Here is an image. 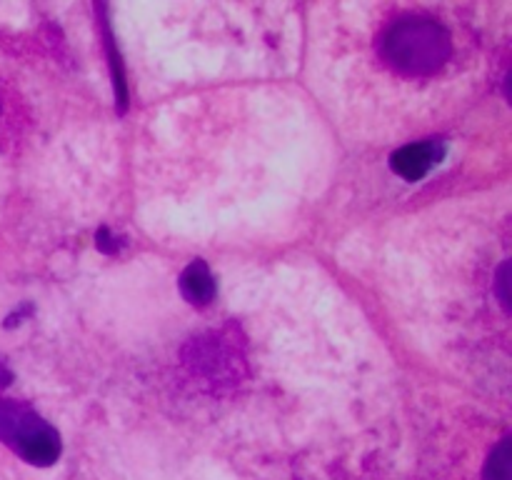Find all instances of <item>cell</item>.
<instances>
[{"label": "cell", "mask_w": 512, "mask_h": 480, "mask_svg": "<svg viewBox=\"0 0 512 480\" xmlns=\"http://www.w3.org/2000/svg\"><path fill=\"white\" fill-rule=\"evenodd\" d=\"M453 53L450 33L433 18L405 15L380 38V55L393 70L403 75H433L448 63Z\"/></svg>", "instance_id": "obj_1"}, {"label": "cell", "mask_w": 512, "mask_h": 480, "mask_svg": "<svg viewBox=\"0 0 512 480\" xmlns=\"http://www.w3.org/2000/svg\"><path fill=\"white\" fill-rule=\"evenodd\" d=\"M0 443L8 445L15 455L35 468L58 463L63 453L58 430L33 408L8 398H0Z\"/></svg>", "instance_id": "obj_2"}, {"label": "cell", "mask_w": 512, "mask_h": 480, "mask_svg": "<svg viewBox=\"0 0 512 480\" xmlns=\"http://www.w3.org/2000/svg\"><path fill=\"white\" fill-rule=\"evenodd\" d=\"M445 158V143L440 138L420 140V143L403 145L400 150H395L390 155V168L393 173H398L400 178L415 183V180H423L435 165H440V160Z\"/></svg>", "instance_id": "obj_3"}, {"label": "cell", "mask_w": 512, "mask_h": 480, "mask_svg": "<svg viewBox=\"0 0 512 480\" xmlns=\"http://www.w3.org/2000/svg\"><path fill=\"white\" fill-rule=\"evenodd\" d=\"M215 293H218V285H215L208 263L205 260H193L183 270V275H180V295L190 305H195V308H203V305L213 303Z\"/></svg>", "instance_id": "obj_4"}, {"label": "cell", "mask_w": 512, "mask_h": 480, "mask_svg": "<svg viewBox=\"0 0 512 480\" xmlns=\"http://www.w3.org/2000/svg\"><path fill=\"white\" fill-rule=\"evenodd\" d=\"M100 13V30H103V45H105V55H108V68H110V78H113L115 85V103H118V113L123 115L128 110V83H125V68L123 60H120L118 45H115V35L110 30L108 23V8L105 5H98Z\"/></svg>", "instance_id": "obj_5"}, {"label": "cell", "mask_w": 512, "mask_h": 480, "mask_svg": "<svg viewBox=\"0 0 512 480\" xmlns=\"http://www.w3.org/2000/svg\"><path fill=\"white\" fill-rule=\"evenodd\" d=\"M483 480H512L510 473V438H503L493 450L483 468Z\"/></svg>", "instance_id": "obj_6"}, {"label": "cell", "mask_w": 512, "mask_h": 480, "mask_svg": "<svg viewBox=\"0 0 512 480\" xmlns=\"http://www.w3.org/2000/svg\"><path fill=\"white\" fill-rule=\"evenodd\" d=\"M508 285H510V260H505L498 270V278H495V290H498V298H500V303H503L505 310H510Z\"/></svg>", "instance_id": "obj_7"}, {"label": "cell", "mask_w": 512, "mask_h": 480, "mask_svg": "<svg viewBox=\"0 0 512 480\" xmlns=\"http://www.w3.org/2000/svg\"><path fill=\"white\" fill-rule=\"evenodd\" d=\"M120 245H123V240L115 238L108 228H100L98 235H95V248H98L100 253L115 255L120 250Z\"/></svg>", "instance_id": "obj_8"}, {"label": "cell", "mask_w": 512, "mask_h": 480, "mask_svg": "<svg viewBox=\"0 0 512 480\" xmlns=\"http://www.w3.org/2000/svg\"><path fill=\"white\" fill-rule=\"evenodd\" d=\"M28 313H30V305H25V308L18 310V313L8 315V320H5V328H13V325H18L20 318H25V315H28Z\"/></svg>", "instance_id": "obj_9"}, {"label": "cell", "mask_w": 512, "mask_h": 480, "mask_svg": "<svg viewBox=\"0 0 512 480\" xmlns=\"http://www.w3.org/2000/svg\"><path fill=\"white\" fill-rule=\"evenodd\" d=\"M10 380H13V373H10V370L5 368L3 363H0V390H3V388H8V385H10Z\"/></svg>", "instance_id": "obj_10"}, {"label": "cell", "mask_w": 512, "mask_h": 480, "mask_svg": "<svg viewBox=\"0 0 512 480\" xmlns=\"http://www.w3.org/2000/svg\"><path fill=\"white\" fill-rule=\"evenodd\" d=\"M0 110H3V103H0Z\"/></svg>", "instance_id": "obj_11"}]
</instances>
